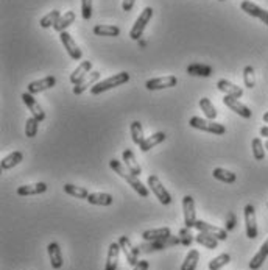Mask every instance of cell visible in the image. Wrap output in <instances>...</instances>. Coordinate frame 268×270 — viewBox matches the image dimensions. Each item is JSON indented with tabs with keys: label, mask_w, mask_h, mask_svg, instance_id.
I'll return each mask as SVG.
<instances>
[{
	"label": "cell",
	"mask_w": 268,
	"mask_h": 270,
	"mask_svg": "<svg viewBox=\"0 0 268 270\" xmlns=\"http://www.w3.org/2000/svg\"><path fill=\"white\" fill-rule=\"evenodd\" d=\"M109 166H111V169L116 172L119 177H122L136 192L140 196V197H148L150 196V192H148V189H147V186H143L142 183H140V180L134 175V173H131L120 161H117V160H111L109 161Z\"/></svg>",
	"instance_id": "cell-1"
},
{
	"label": "cell",
	"mask_w": 268,
	"mask_h": 270,
	"mask_svg": "<svg viewBox=\"0 0 268 270\" xmlns=\"http://www.w3.org/2000/svg\"><path fill=\"white\" fill-rule=\"evenodd\" d=\"M128 80H130V73H127V72L114 73L112 76H109V79H106V80H103V82L94 85V86L91 88V94L98 95V94H101V92H106V91H109V89H114V88H117V86H120V85H125Z\"/></svg>",
	"instance_id": "cell-2"
},
{
	"label": "cell",
	"mask_w": 268,
	"mask_h": 270,
	"mask_svg": "<svg viewBox=\"0 0 268 270\" xmlns=\"http://www.w3.org/2000/svg\"><path fill=\"white\" fill-rule=\"evenodd\" d=\"M189 125L192 128H197V130H201V131H206V133H211V134H224L226 133L224 125L217 124L211 119L197 118V115H194V118L189 121Z\"/></svg>",
	"instance_id": "cell-3"
},
{
	"label": "cell",
	"mask_w": 268,
	"mask_h": 270,
	"mask_svg": "<svg viewBox=\"0 0 268 270\" xmlns=\"http://www.w3.org/2000/svg\"><path fill=\"white\" fill-rule=\"evenodd\" d=\"M148 187L151 189L153 194L156 196V199L162 203V205H170L172 203V196L169 194V190L164 187V184L161 183V180L156 175H150L147 180Z\"/></svg>",
	"instance_id": "cell-4"
},
{
	"label": "cell",
	"mask_w": 268,
	"mask_h": 270,
	"mask_svg": "<svg viewBox=\"0 0 268 270\" xmlns=\"http://www.w3.org/2000/svg\"><path fill=\"white\" fill-rule=\"evenodd\" d=\"M151 17H153V8H151V7H147V8L139 14V17L136 19L133 28L130 30V37H131V40H134V41H139V40H140V36H142V33H143L147 24L151 21Z\"/></svg>",
	"instance_id": "cell-5"
},
{
	"label": "cell",
	"mask_w": 268,
	"mask_h": 270,
	"mask_svg": "<svg viewBox=\"0 0 268 270\" xmlns=\"http://www.w3.org/2000/svg\"><path fill=\"white\" fill-rule=\"evenodd\" d=\"M179 244V239L175 236L166 238V239H159V241H147L145 244L139 245L140 253H151V252H156V250H162V248H169Z\"/></svg>",
	"instance_id": "cell-6"
},
{
	"label": "cell",
	"mask_w": 268,
	"mask_h": 270,
	"mask_svg": "<svg viewBox=\"0 0 268 270\" xmlns=\"http://www.w3.org/2000/svg\"><path fill=\"white\" fill-rule=\"evenodd\" d=\"M59 40H61L64 49L67 50V53H69V56H70L72 60H75V61L81 60V56H83L81 49H80L78 46H76V43L73 41V37H72L70 33H67V31L59 33Z\"/></svg>",
	"instance_id": "cell-7"
},
{
	"label": "cell",
	"mask_w": 268,
	"mask_h": 270,
	"mask_svg": "<svg viewBox=\"0 0 268 270\" xmlns=\"http://www.w3.org/2000/svg\"><path fill=\"white\" fill-rule=\"evenodd\" d=\"M182 209H184V225L185 228H195L197 223V214H195V203L190 196H185L182 199Z\"/></svg>",
	"instance_id": "cell-8"
},
{
	"label": "cell",
	"mask_w": 268,
	"mask_h": 270,
	"mask_svg": "<svg viewBox=\"0 0 268 270\" xmlns=\"http://www.w3.org/2000/svg\"><path fill=\"white\" fill-rule=\"evenodd\" d=\"M223 103H224L229 109H231V111H234L236 114H239L240 118H243V119H251V115H253L251 109H250L248 106H245L242 102H239V99L231 97V95H224Z\"/></svg>",
	"instance_id": "cell-9"
},
{
	"label": "cell",
	"mask_w": 268,
	"mask_h": 270,
	"mask_svg": "<svg viewBox=\"0 0 268 270\" xmlns=\"http://www.w3.org/2000/svg\"><path fill=\"white\" fill-rule=\"evenodd\" d=\"M195 228L198 231H201V233H206L209 236H214L215 239L218 241H226L228 239V231L223 229V228H218V226H214L208 222H203V220H197L195 223Z\"/></svg>",
	"instance_id": "cell-10"
},
{
	"label": "cell",
	"mask_w": 268,
	"mask_h": 270,
	"mask_svg": "<svg viewBox=\"0 0 268 270\" xmlns=\"http://www.w3.org/2000/svg\"><path fill=\"white\" fill-rule=\"evenodd\" d=\"M240 8H242V11H245L246 14H250V16H253V17L262 21L265 25H268V11L263 10V8H260L259 5L253 4L251 0H243V2L240 4Z\"/></svg>",
	"instance_id": "cell-11"
},
{
	"label": "cell",
	"mask_w": 268,
	"mask_h": 270,
	"mask_svg": "<svg viewBox=\"0 0 268 270\" xmlns=\"http://www.w3.org/2000/svg\"><path fill=\"white\" fill-rule=\"evenodd\" d=\"M119 244H120V247H122V250H123V253L127 256L128 264L130 265H136L139 262V253H140L139 247H133L130 238H127V236H120Z\"/></svg>",
	"instance_id": "cell-12"
},
{
	"label": "cell",
	"mask_w": 268,
	"mask_h": 270,
	"mask_svg": "<svg viewBox=\"0 0 268 270\" xmlns=\"http://www.w3.org/2000/svg\"><path fill=\"white\" fill-rule=\"evenodd\" d=\"M178 80L175 75H167V76H159V79H153L145 83L147 89L150 91H158V89H166V88H173L176 86Z\"/></svg>",
	"instance_id": "cell-13"
},
{
	"label": "cell",
	"mask_w": 268,
	"mask_h": 270,
	"mask_svg": "<svg viewBox=\"0 0 268 270\" xmlns=\"http://www.w3.org/2000/svg\"><path fill=\"white\" fill-rule=\"evenodd\" d=\"M245 225H246V236L250 239L257 238V222H256V209L253 205L245 206Z\"/></svg>",
	"instance_id": "cell-14"
},
{
	"label": "cell",
	"mask_w": 268,
	"mask_h": 270,
	"mask_svg": "<svg viewBox=\"0 0 268 270\" xmlns=\"http://www.w3.org/2000/svg\"><path fill=\"white\" fill-rule=\"evenodd\" d=\"M22 100H24V103L27 105V108L31 111L33 118H36L39 122H43V121L46 119V112L43 111L41 105L36 102V99L33 97V94H30V92H24V94H22Z\"/></svg>",
	"instance_id": "cell-15"
},
{
	"label": "cell",
	"mask_w": 268,
	"mask_h": 270,
	"mask_svg": "<svg viewBox=\"0 0 268 270\" xmlns=\"http://www.w3.org/2000/svg\"><path fill=\"white\" fill-rule=\"evenodd\" d=\"M98 80H100V72H97V70L89 72V73L85 76V79H81L78 83L75 85V88H73V94H75V95L83 94L89 86H94Z\"/></svg>",
	"instance_id": "cell-16"
},
{
	"label": "cell",
	"mask_w": 268,
	"mask_h": 270,
	"mask_svg": "<svg viewBox=\"0 0 268 270\" xmlns=\"http://www.w3.org/2000/svg\"><path fill=\"white\" fill-rule=\"evenodd\" d=\"M120 250H122V247H120L119 242H111V244H109L108 256H106V264H105V270H117Z\"/></svg>",
	"instance_id": "cell-17"
},
{
	"label": "cell",
	"mask_w": 268,
	"mask_h": 270,
	"mask_svg": "<svg viewBox=\"0 0 268 270\" xmlns=\"http://www.w3.org/2000/svg\"><path fill=\"white\" fill-rule=\"evenodd\" d=\"M55 85H56V79L50 75V76H46V79H43V80H36V82L30 83L27 91L30 94H37V92H43V91H47V89L53 88Z\"/></svg>",
	"instance_id": "cell-18"
},
{
	"label": "cell",
	"mask_w": 268,
	"mask_h": 270,
	"mask_svg": "<svg viewBox=\"0 0 268 270\" xmlns=\"http://www.w3.org/2000/svg\"><path fill=\"white\" fill-rule=\"evenodd\" d=\"M46 190H47V184H46V183L25 184V186H19V187H17V196H20V197L39 196V194H44Z\"/></svg>",
	"instance_id": "cell-19"
},
{
	"label": "cell",
	"mask_w": 268,
	"mask_h": 270,
	"mask_svg": "<svg viewBox=\"0 0 268 270\" xmlns=\"http://www.w3.org/2000/svg\"><path fill=\"white\" fill-rule=\"evenodd\" d=\"M217 88H218V91L224 92V95H231V97H236V99H240L243 95V89L240 86H236L234 83L228 82L224 79L217 82Z\"/></svg>",
	"instance_id": "cell-20"
},
{
	"label": "cell",
	"mask_w": 268,
	"mask_h": 270,
	"mask_svg": "<svg viewBox=\"0 0 268 270\" xmlns=\"http://www.w3.org/2000/svg\"><path fill=\"white\" fill-rule=\"evenodd\" d=\"M172 236V231L169 226L164 228H156V229H147L142 233V238L145 241H159V239H166Z\"/></svg>",
	"instance_id": "cell-21"
},
{
	"label": "cell",
	"mask_w": 268,
	"mask_h": 270,
	"mask_svg": "<svg viewBox=\"0 0 268 270\" xmlns=\"http://www.w3.org/2000/svg\"><path fill=\"white\" fill-rule=\"evenodd\" d=\"M47 252H49V256H50L52 267L53 268H61L63 267V253H61L59 245L56 242H50L47 245Z\"/></svg>",
	"instance_id": "cell-22"
},
{
	"label": "cell",
	"mask_w": 268,
	"mask_h": 270,
	"mask_svg": "<svg viewBox=\"0 0 268 270\" xmlns=\"http://www.w3.org/2000/svg\"><path fill=\"white\" fill-rule=\"evenodd\" d=\"M266 256H268V238H266V241L262 244V247L259 248V252H257V253L253 256V259L250 261V268H251V270L260 268L262 264H263V261L266 259Z\"/></svg>",
	"instance_id": "cell-23"
},
{
	"label": "cell",
	"mask_w": 268,
	"mask_h": 270,
	"mask_svg": "<svg viewBox=\"0 0 268 270\" xmlns=\"http://www.w3.org/2000/svg\"><path fill=\"white\" fill-rule=\"evenodd\" d=\"M166 133H162V131H158V133H155V134H151V136H148V138H145L143 139V142L139 145L140 147V150L142 151H148L150 148H153V147H156V145H159L161 142H164L166 141Z\"/></svg>",
	"instance_id": "cell-24"
},
{
	"label": "cell",
	"mask_w": 268,
	"mask_h": 270,
	"mask_svg": "<svg viewBox=\"0 0 268 270\" xmlns=\"http://www.w3.org/2000/svg\"><path fill=\"white\" fill-rule=\"evenodd\" d=\"M91 69H92V63H91V61H83L78 67H76V69L70 73V82H72L73 85H76L81 79H85V76L91 72Z\"/></svg>",
	"instance_id": "cell-25"
},
{
	"label": "cell",
	"mask_w": 268,
	"mask_h": 270,
	"mask_svg": "<svg viewBox=\"0 0 268 270\" xmlns=\"http://www.w3.org/2000/svg\"><path fill=\"white\" fill-rule=\"evenodd\" d=\"M86 200L91 205H97V206H109L114 202L112 196L111 194H105V192H94V194H89V197Z\"/></svg>",
	"instance_id": "cell-26"
},
{
	"label": "cell",
	"mask_w": 268,
	"mask_h": 270,
	"mask_svg": "<svg viewBox=\"0 0 268 270\" xmlns=\"http://www.w3.org/2000/svg\"><path fill=\"white\" fill-rule=\"evenodd\" d=\"M122 158H123V161H125L127 169H128L131 173H134L136 177H139L140 172H142V169H140V166L136 163V158H134V155H133V151H131L130 148H127V150L122 153Z\"/></svg>",
	"instance_id": "cell-27"
},
{
	"label": "cell",
	"mask_w": 268,
	"mask_h": 270,
	"mask_svg": "<svg viewBox=\"0 0 268 270\" xmlns=\"http://www.w3.org/2000/svg\"><path fill=\"white\" fill-rule=\"evenodd\" d=\"M200 261V252L198 250H189L185 259L181 264V270H195Z\"/></svg>",
	"instance_id": "cell-28"
},
{
	"label": "cell",
	"mask_w": 268,
	"mask_h": 270,
	"mask_svg": "<svg viewBox=\"0 0 268 270\" xmlns=\"http://www.w3.org/2000/svg\"><path fill=\"white\" fill-rule=\"evenodd\" d=\"M22 160H24L22 151H13V153H10L7 158L2 160V163H0V169H2V170H8V169L17 166Z\"/></svg>",
	"instance_id": "cell-29"
},
{
	"label": "cell",
	"mask_w": 268,
	"mask_h": 270,
	"mask_svg": "<svg viewBox=\"0 0 268 270\" xmlns=\"http://www.w3.org/2000/svg\"><path fill=\"white\" fill-rule=\"evenodd\" d=\"M187 73L189 75H195V76H211L212 75V67L206 66V64L195 63V64H190L187 67Z\"/></svg>",
	"instance_id": "cell-30"
},
{
	"label": "cell",
	"mask_w": 268,
	"mask_h": 270,
	"mask_svg": "<svg viewBox=\"0 0 268 270\" xmlns=\"http://www.w3.org/2000/svg\"><path fill=\"white\" fill-rule=\"evenodd\" d=\"M212 175H214V178H217L218 181H223V183H226V184H233V183L237 180V177H236L234 172H229V170L221 169V167L214 169V170H212Z\"/></svg>",
	"instance_id": "cell-31"
},
{
	"label": "cell",
	"mask_w": 268,
	"mask_h": 270,
	"mask_svg": "<svg viewBox=\"0 0 268 270\" xmlns=\"http://www.w3.org/2000/svg\"><path fill=\"white\" fill-rule=\"evenodd\" d=\"M75 22V13L73 11H67V13H64L59 19H58V22L55 24V30L58 31V33H63V31H66V28L70 25V24H73Z\"/></svg>",
	"instance_id": "cell-32"
},
{
	"label": "cell",
	"mask_w": 268,
	"mask_h": 270,
	"mask_svg": "<svg viewBox=\"0 0 268 270\" xmlns=\"http://www.w3.org/2000/svg\"><path fill=\"white\" fill-rule=\"evenodd\" d=\"M64 192H66V194H69V196H72V197H76V199H88L89 197L88 189L80 187V186H75V184H70V183H67L64 186Z\"/></svg>",
	"instance_id": "cell-33"
},
{
	"label": "cell",
	"mask_w": 268,
	"mask_h": 270,
	"mask_svg": "<svg viewBox=\"0 0 268 270\" xmlns=\"http://www.w3.org/2000/svg\"><path fill=\"white\" fill-rule=\"evenodd\" d=\"M94 33L97 36H119L120 34V28L116 25H95L94 27Z\"/></svg>",
	"instance_id": "cell-34"
},
{
	"label": "cell",
	"mask_w": 268,
	"mask_h": 270,
	"mask_svg": "<svg viewBox=\"0 0 268 270\" xmlns=\"http://www.w3.org/2000/svg\"><path fill=\"white\" fill-rule=\"evenodd\" d=\"M195 241H197L198 244H201L203 247L209 248V250H215L217 245H218V239H215L214 236H209V235H206V233H201V231L195 236Z\"/></svg>",
	"instance_id": "cell-35"
},
{
	"label": "cell",
	"mask_w": 268,
	"mask_h": 270,
	"mask_svg": "<svg viewBox=\"0 0 268 270\" xmlns=\"http://www.w3.org/2000/svg\"><path fill=\"white\" fill-rule=\"evenodd\" d=\"M130 131H131V138H133V142L136 145H140L143 142V128H142V124L139 121H134L131 122L130 125Z\"/></svg>",
	"instance_id": "cell-36"
},
{
	"label": "cell",
	"mask_w": 268,
	"mask_h": 270,
	"mask_svg": "<svg viewBox=\"0 0 268 270\" xmlns=\"http://www.w3.org/2000/svg\"><path fill=\"white\" fill-rule=\"evenodd\" d=\"M251 147H253V157L256 161H263L265 158V144L262 142L260 138H254L253 142H251Z\"/></svg>",
	"instance_id": "cell-37"
},
{
	"label": "cell",
	"mask_w": 268,
	"mask_h": 270,
	"mask_svg": "<svg viewBox=\"0 0 268 270\" xmlns=\"http://www.w3.org/2000/svg\"><path fill=\"white\" fill-rule=\"evenodd\" d=\"M61 17V13L58 10H52L50 13H47L41 21H39V25L43 28H50V27H55V24L58 22V19Z\"/></svg>",
	"instance_id": "cell-38"
},
{
	"label": "cell",
	"mask_w": 268,
	"mask_h": 270,
	"mask_svg": "<svg viewBox=\"0 0 268 270\" xmlns=\"http://www.w3.org/2000/svg\"><path fill=\"white\" fill-rule=\"evenodd\" d=\"M200 106H201V111H204V114H206L208 119L214 121V119L217 118V109H215V106L212 105V102H211L209 99L203 97V99L200 100Z\"/></svg>",
	"instance_id": "cell-39"
},
{
	"label": "cell",
	"mask_w": 268,
	"mask_h": 270,
	"mask_svg": "<svg viewBox=\"0 0 268 270\" xmlns=\"http://www.w3.org/2000/svg\"><path fill=\"white\" fill-rule=\"evenodd\" d=\"M231 262V256L228 253H223V255H218L217 258H214L211 262H209V270H221L223 265Z\"/></svg>",
	"instance_id": "cell-40"
},
{
	"label": "cell",
	"mask_w": 268,
	"mask_h": 270,
	"mask_svg": "<svg viewBox=\"0 0 268 270\" xmlns=\"http://www.w3.org/2000/svg\"><path fill=\"white\" fill-rule=\"evenodd\" d=\"M37 128H39V121L31 115V118L27 119V124H25V134H27V138H34L36 133H37Z\"/></svg>",
	"instance_id": "cell-41"
},
{
	"label": "cell",
	"mask_w": 268,
	"mask_h": 270,
	"mask_svg": "<svg viewBox=\"0 0 268 270\" xmlns=\"http://www.w3.org/2000/svg\"><path fill=\"white\" fill-rule=\"evenodd\" d=\"M243 82H245V86L253 89L254 85H256V79H254V69L251 66H246L243 69Z\"/></svg>",
	"instance_id": "cell-42"
},
{
	"label": "cell",
	"mask_w": 268,
	"mask_h": 270,
	"mask_svg": "<svg viewBox=\"0 0 268 270\" xmlns=\"http://www.w3.org/2000/svg\"><path fill=\"white\" fill-rule=\"evenodd\" d=\"M81 16L85 21L92 17V0H81Z\"/></svg>",
	"instance_id": "cell-43"
},
{
	"label": "cell",
	"mask_w": 268,
	"mask_h": 270,
	"mask_svg": "<svg viewBox=\"0 0 268 270\" xmlns=\"http://www.w3.org/2000/svg\"><path fill=\"white\" fill-rule=\"evenodd\" d=\"M190 228H184V229H181V238H182V244L184 245H190L192 244V235H190V231H189Z\"/></svg>",
	"instance_id": "cell-44"
},
{
	"label": "cell",
	"mask_w": 268,
	"mask_h": 270,
	"mask_svg": "<svg viewBox=\"0 0 268 270\" xmlns=\"http://www.w3.org/2000/svg\"><path fill=\"white\" fill-rule=\"evenodd\" d=\"M229 220H228V225H226V229H234L236 228V216L233 213L228 214Z\"/></svg>",
	"instance_id": "cell-45"
},
{
	"label": "cell",
	"mask_w": 268,
	"mask_h": 270,
	"mask_svg": "<svg viewBox=\"0 0 268 270\" xmlns=\"http://www.w3.org/2000/svg\"><path fill=\"white\" fill-rule=\"evenodd\" d=\"M136 4V0H123V4H122V10L123 11H131L133 7Z\"/></svg>",
	"instance_id": "cell-46"
},
{
	"label": "cell",
	"mask_w": 268,
	"mask_h": 270,
	"mask_svg": "<svg viewBox=\"0 0 268 270\" xmlns=\"http://www.w3.org/2000/svg\"><path fill=\"white\" fill-rule=\"evenodd\" d=\"M148 267H150L148 261H139V262L134 265V270H148Z\"/></svg>",
	"instance_id": "cell-47"
},
{
	"label": "cell",
	"mask_w": 268,
	"mask_h": 270,
	"mask_svg": "<svg viewBox=\"0 0 268 270\" xmlns=\"http://www.w3.org/2000/svg\"><path fill=\"white\" fill-rule=\"evenodd\" d=\"M260 136H263V138L268 139V127H262L260 128Z\"/></svg>",
	"instance_id": "cell-48"
},
{
	"label": "cell",
	"mask_w": 268,
	"mask_h": 270,
	"mask_svg": "<svg viewBox=\"0 0 268 270\" xmlns=\"http://www.w3.org/2000/svg\"><path fill=\"white\" fill-rule=\"evenodd\" d=\"M263 122H265V124H268V111L263 114Z\"/></svg>",
	"instance_id": "cell-49"
},
{
	"label": "cell",
	"mask_w": 268,
	"mask_h": 270,
	"mask_svg": "<svg viewBox=\"0 0 268 270\" xmlns=\"http://www.w3.org/2000/svg\"><path fill=\"white\" fill-rule=\"evenodd\" d=\"M265 148H266V150H268V141H266V142H265Z\"/></svg>",
	"instance_id": "cell-50"
},
{
	"label": "cell",
	"mask_w": 268,
	"mask_h": 270,
	"mask_svg": "<svg viewBox=\"0 0 268 270\" xmlns=\"http://www.w3.org/2000/svg\"><path fill=\"white\" fill-rule=\"evenodd\" d=\"M220 2H223V0H220Z\"/></svg>",
	"instance_id": "cell-51"
},
{
	"label": "cell",
	"mask_w": 268,
	"mask_h": 270,
	"mask_svg": "<svg viewBox=\"0 0 268 270\" xmlns=\"http://www.w3.org/2000/svg\"><path fill=\"white\" fill-rule=\"evenodd\" d=\"M266 206H268V203H266Z\"/></svg>",
	"instance_id": "cell-52"
}]
</instances>
